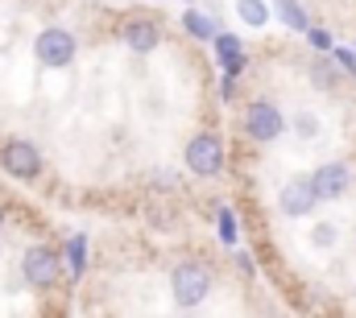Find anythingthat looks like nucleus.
Returning a JSON list of instances; mask_svg holds the SVG:
<instances>
[{"instance_id": "obj_14", "label": "nucleus", "mask_w": 356, "mask_h": 318, "mask_svg": "<svg viewBox=\"0 0 356 318\" xmlns=\"http://www.w3.org/2000/svg\"><path fill=\"white\" fill-rule=\"evenodd\" d=\"M236 17L249 25V29H261L269 21V8L261 4V0H236Z\"/></svg>"}, {"instance_id": "obj_16", "label": "nucleus", "mask_w": 356, "mask_h": 318, "mask_svg": "<svg viewBox=\"0 0 356 318\" xmlns=\"http://www.w3.org/2000/svg\"><path fill=\"white\" fill-rule=\"evenodd\" d=\"M294 133H298L302 141H315V137H319V116H315V112H294Z\"/></svg>"}, {"instance_id": "obj_23", "label": "nucleus", "mask_w": 356, "mask_h": 318, "mask_svg": "<svg viewBox=\"0 0 356 318\" xmlns=\"http://www.w3.org/2000/svg\"><path fill=\"white\" fill-rule=\"evenodd\" d=\"M0 232H4V207H0Z\"/></svg>"}, {"instance_id": "obj_22", "label": "nucleus", "mask_w": 356, "mask_h": 318, "mask_svg": "<svg viewBox=\"0 0 356 318\" xmlns=\"http://www.w3.org/2000/svg\"><path fill=\"white\" fill-rule=\"evenodd\" d=\"M220 95H224V99H232V95H236V79H232V75H224V83H220Z\"/></svg>"}, {"instance_id": "obj_2", "label": "nucleus", "mask_w": 356, "mask_h": 318, "mask_svg": "<svg viewBox=\"0 0 356 318\" xmlns=\"http://www.w3.org/2000/svg\"><path fill=\"white\" fill-rule=\"evenodd\" d=\"M75 50H79V42H75V33H71V29H63V25L42 29V33H38V42H33L38 62H42V67H54V71L71 67V62H75Z\"/></svg>"}, {"instance_id": "obj_9", "label": "nucleus", "mask_w": 356, "mask_h": 318, "mask_svg": "<svg viewBox=\"0 0 356 318\" xmlns=\"http://www.w3.org/2000/svg\"><path fill=\"white\" fill-rule=\"evenodd\" d=\"M120 37H124V46H129V50L149 54V50L162 42V25H158L154 17H133V21L120 29Z\"/></svg>"}, {"instance_id": "obj_11", "label": "nucleus", "mask_w": 356, "mask_h": 318, "mask_svg": "<svg viewBox=\"0 0 356 318\" xmlns=\"http://www.w3.org/2000/svg\"><path fill=\"white\" fill-rule=\"evenodd\" d=\"M63 260H67V273H71V277H83V273H88V236H83V232H75V236L67 240Z\"/></svg>"}, {"instance_id": "obj_7", "label": "nucleus", "mask_w": 356, "mask_h": 318, "mask_svg": "<svg viewBox=\"0 0 356 318\" xmlns=\"http://www.w3.org/2000/svg\"><path fill=\"white\" fill-rule=\"evenodd\" d=\"M315 203H319V194H315L311 174H298V178H290V182L277 190V207H282V215H290V219L311 215V211H315Z\"/></svg>"}, {"instance_id": "obj_19", "label": "nucleus", "mask_w": 356, "mask_h": 318, "mask_svg": "<svg viewBox=\"0 0 356 318\" xmlns=\"http://www.w3.org/2000/svg\"><path fill=\"white\" fill-rule=\"evenodd\" d=\"M311 244H315V248H332V244H336V224H315Z\"/></svg>"}, {"instance_id": "obj_18", "label": "nucleus", "mask_w": 356, "mask_h": 318, "mask_svg": "<svg viewBox=\"0 0 356 318\" xmlns=\"http://www.w3.org/2000/svg\"><path fill=\"white\" fill-rule=\"evenodd\" d=\"M307 37H311V46H315L319 54H332V33H327V29H319V25H307Z\"/></svg>"}, {"instance_id": "obj_21", "label": "nucleus", "mask_w": 356, "mask_h": 318, "mask_svg": "<svg viewBox=\"0 0 356 318\" xmlns=\"http://www.w3.org/2000/svg\"><path fill=\"white\" fill-rule=\"evenodd\" d=\"M332 58H336L348 75H356V50H336V46H332Z\"/></svg>"}, {"instance_id": "obj_13", "label": "nucleus", "mask_w": 356, "mask_h": 318, "mask_svg": "<svg viewBox=\"0 0 356 318\" xmlns=\"http://www.w3.org/2000/svg\"><path fill=\"white\" fill-rule=\"evenodd\" d=\"M182 29H186L195 42H211V37L220 33V29H216V21H211V17H203V12H195V8L182 17Z\"/></svg>"}, {"instance_id": "obj_12", "label": "nucleus", "mask_w": 356, "mask_h": 318, "mask_svg": "<svg viewBox=\"0 0 356 318\" xmlns=\"http://www.w3.org/2000/svg\"><path fill=\"white\" fill-rule=\"evenodd\" d=\"M273 12H277V17H282V25H286V29H294V33H307V25H311L307 8H302L298 0H273Z\"/></svg>"}, {"instance_id": "obj_6", "label": "nucleus", "mask_w": 356, "mask_h": 318, "mask_svg": "<svg viewBox=\"0 0 356 318\" xmlns=\"http://www.w3.org/2000/svg\"><path fill=\"white\" fill-rule=\"evenodd\" d=\"M186 169L199 174V178H216L224 169V145L216 133H199L191 145H186Z\"/></svg>"}, {"instance_id": "obj_1", "label": "nucleus", "mask_w": 356, "mask_h": 318, "mask_svg": "<svg viewBox=\"0 0 356 318\" xmlns=\"http://www.w3.org/2000/svg\"><path fill=\"white\" fill-rule=\"evenodd\" d=\"M170 294H175V302L182 310H195L211 294V273L199 260H182V265H175V273H170Z\"/></svg>"}, {"instance_id": "obj_8", "label": "nucleus", "mask_w": 356, "mask_h": 318, "mask_svg": "<svg viewBox=\"0 0 356 318\" xmlns=\"http://www.w3.org/2000/svg\"><path fill=\"white\" fill-rule=\"evenodd\" d=\"M311 182H315V194H319V199H340V194H348L353 174H348L344 161H323V165L311 174Z\"/></svg>"}, {"instance_id": "obj_17", "label": "nucleus", "mask_w": 356, "mask_h": 318, "mask_svg": "<svg viewBox=\"0 0 356 318\" xmlns=\"http://www.w3.org/2000/svg\"><path fill=\"white\" fill-rule=\"evenodd\" d=\"M211 46H216V54H220V58H228V54H236V50H241V37H236V33H216V37H211Z\"/></svg>"}, {"instance_id": "obj_10", "label": "nucleus", "mask_w": 356, "mask_h": 318, "mask_svg": "<svg viewBox=\"0 0 356 318\" xmlns=\"http://www.w3.org/2000/svg\"><path fill=\"white\" fill-rule=\"evenodd\" d=\"M340 83H344V67L336 62V58H319V62H311V87L315 91H340Z\"/></svg>"}, {"instance_id": "obj_5", "label": "nucleus", "mask_w": 356, "mask_h": 318, "mask_svg": "<svg viewBox=\"0 0 356 318\" xmlns=\"http://www.w3.org/2000/svg\"><path fill=\"white\" fill-rule=\"evenodd\" d=\"M245 133L253 137V141H277L282 133H286V116L277 112V103H269V99H253L249 108H245Z\"/></svg>"}, {"instance_id": "obj_20", "label": "nucleus", "mask_w": 356, "mask_h": 318, "mask_svg": "<svg viewBox=\"0 0 356 318\" xmlns=\"http://www.w3.org/2000/svg\"><path fill=\"white\" fill-rule=\"evenodd\" d=\"M220 62H224V75H232V79L245 71V54H241V50H236V54H228V58H220Z\"/></svg>"}, {"instance_id": "obj_15", "label": "nucleus", "mask_w": 356, "mask_h": 318, "mask_svg": "<svg viewBox=\"0 0 356 318\" xmlns=\"http://www.w3.org/2000/svg\"><path fill=\"white\" fill-rule=\"evenodd\" d=\"M216 228H220V240H224L228 248L241 240V228H236V211H232V207H224V211L216 215Z\"/></svg>"}, {"instance_id": "obj_3", "label": "nucleus", "mask_w": 356, "mask_h": 318, "mask_svg": "<svg viewBox=\"0 0 356 318\" xmlns=\"http://www.w3.org/2000/svg\"><path fill=\"white\" fill-rule=\"evenodd\" d=\"M58 273H63V256H58L54 248H46V244H33V248L21 256V277H25L33 290H50V285L58 281Z\"/></svg>"}, {"instance_id": "obj_4", "label": "nucleus", "mask_w": 356, "mask_h": 318, "mask_svg": "<svg viewBox=\"0 0 356 318\" xmlns=\"http://www.w3.org/2000/svg\"><path fill=\"white\" fill-rule=\"evenodd\" d=\"M0 169H4L8 178L33 182V178L42 174V153H38V145H29V141H21V137L4 141V145H0Z\"/></svg>"}]
</instances>
